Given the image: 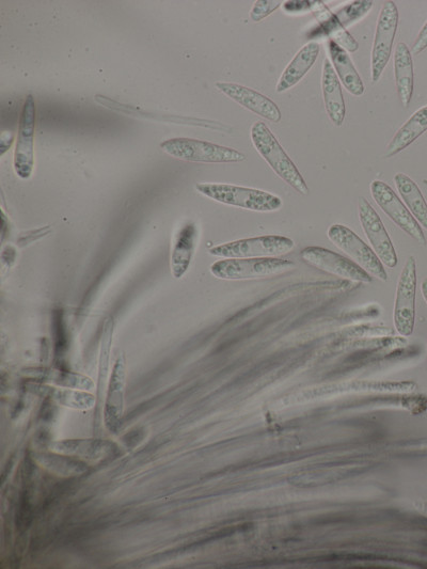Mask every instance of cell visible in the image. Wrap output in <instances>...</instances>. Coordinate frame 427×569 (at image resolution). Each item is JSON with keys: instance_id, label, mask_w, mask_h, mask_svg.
I'll return each instance as SVG.
<instances>
[{"instance_id": "1", "label": "cell", "mask_w": 427, "mask_h": 569, "mask_svg": "<svg viewBox=\"0 0 427 569\" xmlns=\"http://www.w3.org/2000/svg\"><path fill=\"white\" fill-rule=\"evenodd\" d=\"M250 137L253 146L276 175L294 188L299 195L308 196L309 187L302 173L299 172L291 157L281 147L270 128L261 121L253 123Z\"/></svg>"}, {"instance_id": "2", "label": "cell", "mask_w": 427, "mask_h": 569, "mask_svg": "<svg viewBox=\"0 0 427 569\" xmlns=\"http://www.w3.org/2000/svg\"><path fill=\"white\" fill-rule=\"evenodd\" d=\"M416 389L417 385L413 382L347 381L305 388L287 395L279 403L282 406H293L335 398L345 394L411 393L415 392Z\"/></svg>"}, {"instance_id": "3", "label": "cell", "mask_w": 427, "mask_h": 569, "mask_svg": "<svg viewBox=\"0 0 427 569\" xmlns=\"http://www.w3.org/2000/svg\"><path fill=\"white\" fill-rule=\"evenodd\" d=\"M372 7L373 2H354L336 13H331L324 3L316 2L312 12L320 26L318 30L313 31L311 37L327 36L346 52L354 53L359 49V44L346 28L365 18Z\"/></svg>"}, {"instance_id": "4", "label": "cell", "mask_w": 427, "mask_h": 569, "mask_svg": "<svg viewBox=\"0 0 427 569\" xmlns=\"http://www.w3.org/2000/svg\"><path fill=\"white\" fill-rule=\"evenodd\" d=\"M198 193L216 202L252 212L270 213L282 208V200L260 189L231 184L201 183L196 185Z\"/></svg>"}, {"instance_id": "5", "label": "cell", "mask_w": 427, "mask_h": 569, "mask_svg": "<svg viewBox=\"0 0 427 569\" xmlns=\"http://www.w3.org/2000/svg\"><path fill=\"white\" fill-rule=\"evenodd\" d=\"M161 148L172 157L192 163L229 164L246 160L240 151L193 138H171L162 142Z\"/></svg>"}, {"instance_id": "6", "label": "cell", "mask_w": 427, "mask_h": 569, "mask_svg": "<svg viewBox=\"0 0 427 569\" xmlns=\"http://www.w3.org/2000/svg\"><path fill=\"white\" fill-rule=\"evenodd\" d=\"M295 264L277 258L224 259L211 266V273L221 280L272 278L293 270Z\"/></svg>"}, {"instance_id": "7", "label": "cell", "mask_w": 427, "mask_h": 569, "mask_svg": "<svg viewBox=\"0 0 427 569\" xmlns=\"http://www.w3.org/2000/svg\"><path fill=\"white\" fill-rule=\"evenodd\" d=\"M294 247L289 237L266 235L219 245L210 249L209 254L223 259L275 258L289 254Z\"/></svg>"}, {"instance_id": "8", "label": "cell", "mask_w": 427, "mask_h": 569, "mask_svg": "<svg viewBox=\"0 0 427 569\" xmlns=\"http://www.w3.org/2000/svg\"><path fill=\"white\" fill-rule=\"evenodd\" d=\"M328 239L371 276L387 282L389 277L385 266L374 250L350 228L332 225L327 232Z\"/></svg>"}, {"instance_id": "9", "label": "cell", "mask_w": 427, "mask_h": 569, "mask_svg": "<svg viewBox=\"0 0 427 569\" xmlns=\"http://www.w3.org/2000/svg\"><path fill=\"white\" fill-rule=\"evenodd\" d=\"M417 263L410 257L400 275L395 296L393 321L402 337L413 335L416 320Z\"/></svg>"}, {"instance_id": "10", "label": "cell", "mask_w": 427, "mask_h": 569, "mask_svg": "<svg viewBox=\"0 0 427 569\" xmlns=\"http://www.w3.org/2000/svg\"><path fill=\"white\" fill-rule=\"evenodd\" d=\"M399 10L393 2L383 5L376 26L371 59L372 82L381 79L392 55L395 36L399 27Z\"/></svg>"}, {"instance_id": "11", "label": "cell", "mask_w": 427, "mask_h": 569, "mask_svg": "<svg viewBox=\"0 0 427 569\" xmlns=\"http://www.w3.org/2000/svg\"><path fill=\"white\" fill-rule=\"evenodd\" d=\"M36 100L31 94L24 101L15 145L13 167L17 176L27 180L35 168Z\"/></svg>"}, {"instance_id": "12", "label": "cell", "mask_w": 427, "mask_h": 569, "mask_svg": "<svg viewBox=\"0 0 427 569\" xmlns=\"http://www.w3.org/2000/svg\"><path fill=\"white\" fill-rule=\"evenodd\" d=\"M371 195L379 208L407 235L420 245L426 246V237L416 218L405 207L404 202L393 189L383 181L371 184Z\"/></svg>"}, {"instance_id": "13", "label": "cell", "mask_w": 427, "mask_h": 569, "mask_svg": "<svg viewBox=\"0 0 427 569\" xmlns=\"http://www.w3.org/2000/svg\"><path fill=\"white\" fill-rule=\"evenodd\" d=\"M358 213L362 230L365 232L376 256L387 267H397L399 259L388 231L381 217L365 197L359 198Z\"/></svg>"}, {"instance_id": "14", "label": "cell", "mask_w": 427, "mask_h": 569, "mask_svg": "<svg viewBox=\"0 0 427 569\" xmlns=\"http://www.w3.org/2000/svg\"><path fill=\"white\" fill-rule=\"evenodd\" d=\"M300 257L309 265L323 272L335 275L342 279L371 283L372 277L354 261L347 259L335 251L312 246L302 251Z\"/></svg>"}, {"instance_id": "15", "label": "cell", "mask_w": 427, "mask_h": 569, "mask_svg": "<svg viewBox=\"0 0 427 569\" xmlns=\"http://www.w3.org/2000/svg\"><path fill=\"white\" fill-rule=\"evenodd\" d=\"M215 86L221 93H224L225 96L246 108L249 112L274 123L281 121L282 115L280 108L273 100L264 96V94L251 88L232 83L220 82Z\"/></svg>"}, {"instance_id": "16", "label": "cell", "mask_w": 427, "mask_h": 569, "mask_svg": "<svg viewBox=\"0 0 427 569\" xmlns=\"http://www.w3.org/2000/svg\"><path fill=\"white\" fill-rule=\"evenodd\" d=\"M126 375V356L122 354L115 362L106 394L104 422L109 432L118 430L123 417Z\"/></svg>"}, {"instance_id": "17", "label": "cell", "mask_w": 427, "mask_h": 569, "mask_svg": "<svg viewBox=\"0 0 427 569\" xmlns=\"http://www.w3.org/2000/svg\"><path fill=\"white\" fill-rule=\"evenodd\" d=\"M322 91L326 113L332 124L340 128L345 121L346 106L340 79L327 58L323 63Z\"/></svg>"}, {"instance_id": "18", "label": "cell", "mask_w": 427, "mask_h": 569, "mask_svg": "<svg viewBox=\"0 0 427 569\" xmlns=\"http://www.w3.org/2000/svg\"><path fill=\"white\" fill-rule=\"evenodd\" d=\"M327 50L332 67H334L340 82L345 89L355 97H361L366 91L365 84L359 75L354 63L343 47L334 40H328Z\"/></svg>"}, {"instance_id": "19", "label": "cell", "mask_w": 427, "mask_h": 569, "mask_svg": "<svg viewBox=\"0 0 427 569\" xmlns=\"http://www.w3.org/2000/svg\"><path fill=\"white\" fill-rule=\"evenodd\" d=\"M197 241L198 231L193 223H187L177 233L171 252V272L176 279H181L191 266Z\"/></svg>"}, {"instance_id": "20", "label": "cell", "mask_w": 427, "mask_h": 569, "mask_svg": "<svg viewBox=\"0 0 427 569\" xmlns=\"http://www.w3.org/2000/svg\"><path fill=\"white\" fill-rule=\"evenodd\" d=\"M320 50L319 43L310 42L306 44L303 49L295 55L289 63V66L284 69L277 84L276 91L278 93L286 92L295 87L300 81H303V78L314 66L315 61L318 60Z\"/></svg>"}, {"instance_id": "21", "label": "cell", "mask_w": 427, "mask_h": 569, "mask_svg": "<svg viewBox=\"0 0 427 569\" xmlns=\"http://www.w3.org/2000/svg\"><path fill=\"white\" fill-rule=\"evenodd\" d=\"M394 76L399 98L402 105L407 108L414 96L415 73L413 54L403 42L399 43L395 49Z\"/></svg>"}, {"instance_id": "22", "label": "cell", "mask_w": 427, "mask_h": 569, "mask_svg": "<svg viewBox=\"0 0 427 569\" xmlns=\"http://www.w3.org/2000/svg\"><path fill=\"white\" fill-rule=\"evenodd\" d=\"M112 442L98 439H75L54 442L51 450L58 454L86 458L88 461L102 460L112 452Z\"/></svg>"}, {"instance_id": "23", "label": "cell", "mask_w": 427, "mask_h": 569, "mask_svg": "<svg viewBox=\"0 0 427 569\" xmlns=\"http://www.w3.org/2000/svg\"><path fill=\"white\" fill-rule=\"evenodd\" d=\"M427 131V106L420 108L402 128L395 133L387 147L386 157L390 158L407 149Z\"/></svg>"}, {"instance_id": "24", "label": "cell", "mask_w": 427, "mask_h": 569, "mask_svg": "<svg viewBox=\"0 0 427 569\" xmlns=\"http://www.w3.org/2000/svg\"><path fill=\"white\" fill-rule=\"evenodd\" d=\"M394 183L406 208L413 214L419 225L427 230V203L418 185L404 173L395 175Z\"/></svg>"}, {"instance_id": "25", "label": "cell", "mask_w": 427, "mask_h": 569, "mask_svg": "<svg viewBox=\"0 0 427 569\" xmlns=\"http://www.w3.org/2000/svg\"><path fill=\"white\" fill-rule=\"evenodd\" d=\"M115 331V322L112 316L106 319L103 327V335L101 341V351L99 358V372L97 383V415L102 410L103 398L105 394L107 378L109 375L110 353H112L113 338Z\"/></svg>"}, {"instance_id": "26", "label": "cell", "mask_w": 427, "mask_h": 569, "mask_svg": "<svg viewBox=\"0 0 427 569\" xmlns=\"http://www.w3.org/2000/svg\"><path fill=\"white\" fill-rule=\"evenodd\" d=\"M31 377L42 379L47 384L58 388H68L88 391L94 388V383L85 375L73 372H65L54 369H34L27 371Z\"/></svg>"}, {"instance_id": "27", "label": "cell", "mask_w": 427, "mask_h": 569, "mask_svg": "<svg viewBox=\"0 0 427 569\" xmlns=\"http://www.w3.org/2000/svg\"><path fill=\"white\" fill-rule=\"evenodd\" d=\"M38 463L58 476L72 477L84 473L87 468L84 463L74 460L72 456L63 454H40Z\"/></svg>"}, {"instance_id": "28", "label": "cell", "mask_w": 427, "mask_h": 569, "mask_svg": "<svg viewBox=\"0 0 427 569\" xmlns=\"http://www.w3.org/2000/svg\"><path fill=\"white\" fill-rule=\"evenodd\" d=\"M52 397L57 404L72 409L88 410L97 405V397L84 390L56 387Z\"/></svg>"}, {"instance_id": "29", "label": "cell", "mask_w": 427, "mask_h": 569, "mask_svg": "<svg viewBox=\"0 0 427 569\" xmlns=\"http://www.w3.org/2000/svg\"><path fill=\"white\" fill-rule=\"evenodd\" d=\"M282 4L281 2H274V0H259V2L253 5L250 18L253 22H261L267 17H270Z\"/></svg>"}, {"instance_id": "30", "label": "cell", "mask_w": 427, "mask_h": 569, "mask_svg": "<svg viewBox=\"0 0 427 569\" xmlns=\"http://www.w3.org/2000/svg\"><path fill=\"white\" fill-rule=\"evenodd\" d=\"M427 49V22L422 27L414 45L411 54L419 55Z\"/></svg>"}, {"instance_id": "31", "label": "cell", "mask_w": 427, "mask_h": 569, "mask_svg": "<svg viewBox=\"0 0 427 569\" xmlns=\"http://www.w3.org/2000/svg\"><path fill=\"white\" fill-rule=\"evenodd\" d=\"M316 2H289L284 4L283 8L288 13L312 11Z\"/></svg>"}, {"instance_id": "32", "label": "cell", "mask_w": 427, "mask_h": 569, "mask_svg": "<svg viewBox=\"0 0 427 569\" xmlns=\"http://www.w3.org/2000/svg\"><path fill=\"white\" fill-rule=\"evenodd\" d=\"M414 508L420 514L427 518V502L426 501H416L414 502Z\"/></svg>"}, {"instance_id": "33", "label": "cell", "mask_w": 427, "mask_h": 569, "mask_svg": "<svg viewBox=\"0 0 427 569\" xmlns=\"http://www.w3.org/2000/svg\"><path fill=\"white\" fill-rule=\"evenodd\" d=\"M421 291H422V295L425 299V302L427 304V278L424 279V281L422 282Z\"/></svg>"}]
</instances>
